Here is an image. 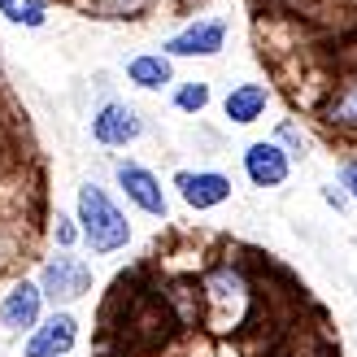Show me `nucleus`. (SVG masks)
Listing matches in <instances>:
<instances>
[{"label": "nucleus", "instance_id": "obj_1", "mask_svg": "<svg viewBox=\"0 0 357 357\" xmlns=\"http://www.w3.org/2000/svg\"><path fill=\"white\" fill-rule=\"evenodd\" d=\"M196 292H201V327L231 335L248 323L257 305V283L244 271L240 257H213L201 275H196Z\"/></svg>", "mask_w": 357, "mask_h": 357}, {"label": "nucleus", "instance_id": "obj_2", "mask_svg": "<svg viewBox=\"0 0 357 357\" xmlns=\"http://www.w3.org/2000/svg\"><path fill=\"white\" fill-rule=\"evenodd\" d=\"M75 218L83 231V248L96 257H114L135 240V227L127 218V209L118 205V196L96 183V178H83L75 192Z\"/></svg>", "mask_w": 357, "mask_h": 357}, {"label": "nucleus", "instance_id": "obj_3", "mask_svg": "<svg viewBox=\"0 0 357 357\" xmlns=\"http://www.w3.org/2000/svg\"><path fill=\"white\" fill-rule=\"evenodd\" d=\"M35 283L44 288L52 310H70L83 296H92L96 275H92V261L79 257V248H52L40 261V271H35Z\"/></svg>", "mask_w": 357, "mask_h": 357}, {"label": "nucleus", "instance_id": "obj_4", "mask_svg": "<svg viewBox=\"0 0 357 357\" xmlns=\"http://www.w3.org/2000/svg\"><path fill=\"white\" fill-rule=\"evenodd\" d=\"M87 135H92L100 149L118 153V149H131L149 135V118L127 96H105L92 109V118H87Z\"/></svg>", "mask_w": 357, "mask_h": 357}, {"label": "nucleus", "instance_id": "obj_5", "mask_svg": "<svg viewBox=\"0 0 357 357\" xmlns=\"http://www.w3.org/2000/svg\"><path fill=\"white\" fill-rule=\"evenodd\" d=\"M231 40V22L222 13H201L192 17V22H183L178 31H170L162 40V52L174 61H213L222 57V48Z\"/></svg>", "mask_w": 357, "mask_h": 357}, {"label": "nucleus", "instance_id": "obj_6", "mask_svg": "<svg viewBox=\"0 0 357 357\" xmlns=\"http://www.w3.org/2000/svg\"><path fill=\"white\" fill-rule=\"evenodd\" d=\"M114 188L127 196V205L139 209L144 218H157V222L170 218V192L162 188V178H157L153 166L135 162V157H118L114 162Z\"/></svg>", "mask_w": 357, "mask_h": 357}, {"label": "nucleus", "instance_id": "obj_7", "mask_svg": "<svg viewBox=\"0 0 357 357\" xmlns=\"http://www.w3.org/2000/svg\"><path fill=\"white\" fill-rule=\"evenodd\" d=\"M48 296L44 288L35 283V275H17L9 279V288L0 292V331L13 335V340H26V335L44 323V314H48Z\"/></svg>", "mask_w": 357, "mask_h": 357}, {"label": "nucleus", "instance_id": "obj_8", "mask_svg": "<svg viewBox=\"0 0 357 357\" xmlns=\"http://www.w3.org/2000/svg\"><path fill=\"white\" fill-rule=\"evenodd\" d=\"M314 118L323 122L331 135L357 139V66H344L340 75L327 83V92H323V100H318Z\"/></svg>", "mask_w": 357, "mask_h": 357}, {"label": "nucleus", "instance_id": "obj_9", "mask_svg": "<svg viewBox=\"0 0 357 357\" xmlns=\"http://www.w3.org/2000/svg\"><path fill=\"white\" fill-rule=\"evenodd\" d=\"M170 188L178 192V201H183L192 213H209L231 201V174L213 170V166H196V170H174Z\"/></svg>", "mask_w": 357, "mask_h": 357}, {"label": "nucleus", "instance_id": "obj_10", "mask_svg": "<svg viewBox=\"0 0 357 357\" xmlns=\"http://www.w3.org/2000/svg\"><path fill=\"white\" fill-rule=\"evenodd\" d=\"M292 157H288V149L279 144V139H253L244 153H240V170H244V178L253 188H261V192H275V188H283L292 178Z\"/></svg>", "mask_w": 357, "mask_h": 357}, {"label": "nucleus", "instance_id": "obj_11", "mask_svg": "<svg viewBox=\"0 0 357 357\" xmlns=\"http://www.w3.org/2000/svg\"><path fill=\"white\" fill-rule=\"evenodd\" d=\"M79 335L83 327H79L75 310H48L44 323L22 340V357H70L79 349Z\"/></svg>", "mask_w": 357, "mask_h": 357}, {"label": "nucleus", "instance_id": "obj_12", "mask_svg": "<svg viewBox=\"0 0 357 357\" xmlns=\"http://www.w3.org/2000/svg\"><path fill=\"white\" fill-rule=\"evenodd\" d=\"M122 75L135 92H170L178 83L174 75V57H166L162 48H144V52H131L127 61H122Z\"/></svg>", "mask_w": 357, "mask_h": 357}, {"label": "nucleus", "instance_id": "obj_13", "mask_svg": "<svg viewBox=\"0 0 357 357\" xmlns=\"http://www.w3.org/2000/svg\"><path fill=\"white\" fill-rule=\"evenodd\" d=\"M271 100H275V92H271L266 83H253V79L231 83L227 96H222V118L231 122V127H253V122L266 118Z\"/></svg>", "mask_w": 357, "mask_h": 357}, {"label": "nucleus", "instance_id": "obj_14", "mask_svg": "<svg viewBox=\"0 0 357 357\" xmlns=\"http://www.w3.org/2000/svg\"><path fill=\"white\" fill-rule=\"evenodd\" d=\"M170 105H174V114H183V118H201L213 105V87L205 79H178L170 87Z\"/></svg>", "mask_w": 357, "mask_h": 357}, {"label": "nucleus", "instance_id": "obj_15", "mask_svg": "<svg viewBox=\"0 0 357 357\" xmlns=\"http://www.w3.org/2000/svg\"><path fill=\"white\" fill-rule=\"evenodd\" d=\"M153 0H87V17L96 22H135L149 13Z\"/></svg>", "mask_w": 357, "mask_h": 357}, {"label": "nucleus", "instance_id": "obj_16", "mask_svg": "<svg viewBox=\"0 0 357 357\" xmlns=\"http://www.w3.org/2000/svg\"><path fill=\"white\" fill-rule=\"evenodd\" d=\"M271 139H279V144L288 149L292 162H305V157L314 153V135L301 127L296 118H279V127H275V135H271Z\"/></svg>", "mask_w": 357, "mask_h": 357}, {"label": "nucleus", "instance_id": "obj_17", "mask_svg": "<svg viewBox=\"0 0 357 357\" xmlns=\"http://www.w3.org/2000/svg\"><path fill=\"white\" fill-rule=\"evenodd\" d=\"M48 236H52V248H83L79 218H75V213H66V209H57L48 218Z\"/></svg>", "mask_w": 357, "mask_h": 357}, {"label": "nucleus", "instance_id": "obj_18", "mask_svg": "<svg viewBox=\"0 0 357 357\" xmlns=\"http://www.w3.org/2000/svg\"><path fill=\"white\" fill-rule=\"evenodd\" d=\"M48 17H52V0H22V5H17V17H13L9 26L44 31V26H48Z\"/></svg>", "mask_w": 357, "mask_h": 357}, {"label": "nucleus", "instance_id": "obj_19", "mask_svg": "<svg viewBox=\"0 0 357 357\" xmlns=\"http://www.w3.org/2000/svg\"><path fill=\"white\" fill-rule=\"evenodd\" d=\"M318 196H323V205H327V209H335V213H349V209H353V196H349L340 183H335V178L318 188Z\"/></svg>", "mask_w": 357, "mask_h": 357}, {"label": "nucleus", "instance_id": "obj_20", "mask_svg": "<svg viewBox=\"0 0 357 357\" xmlns=\"http://www.w3.org/2000/svg\"><path fill=\"white\" fill-rule=\"evenodd\" d=\"M335 183H340V188L353 196V205H357V153L340 157V166H335Z\"/></svg>", "mask_w": 357, "mask_h": 357}, {"label": "nucleus", "instance_id": "obj_21", "mask_svg": "<svg viewBox=\"0 0 357 357\" xmlns=\"http://www.w3.org/2000/svg\"><path fill=\"white\" fill-rule=\"evenodd\" d=\"M17 5H22V0H0V17H5V22H13V17H17Z\"/></svg>", "mask_w": 357, "mask_h": 357}, {"label": "nucleus", "instance_id": "obj_22", "mask_svg": "<svg viewBox=\"0 0 357 357\" xmlns=\"http://www.w3.org/2000/svg\"><path fill=\"white\" fill-rule=\"evenodd\" d=\"M344 66H357V40H353V48H349V57H344Z\"/></svg>", "mask_w": 357, "mask_h": 357}, {"label": "nucleus", "instance_id": "obj_23", "mask_svg": "<svg viewBox=\"0 0 357 357\" xmlns=\"http://www.w3.org/2000/svg\"><path fill=\"white\" fill-rule=\"evenodd\" d=\"M0 75H5V61H0Z\"/></svg>", "mask_w": 357, "mask_h": 357}]
</instances>
